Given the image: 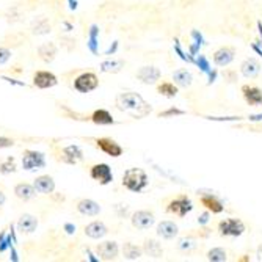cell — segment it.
<instances>
[{
	"instance_id": "35",
	"label": "cell",
	"mask_w": 262,
	"mask_h": 262,
	"mask_svg": "<svg viewBox=\"0 0 262 262\" xmlns=\"http://www.w3.org/2000/svg\"><path fill=\"white\" fill-rule=\"evenodd\" d=\"M14 146V140L8 138V137H0V149H5V148H11Z\"/></svg>"
},
{
	"instance_id": "2",
	"label": "cell",
	"mask_w": 262,
	"mask_h": 262,
	"mask_svg": "<svg viewBox=\"0 0 262 262\" xmlns=\"http://www.w3.org/2000/svg\"><path fill=\"white\" fill-rule=\"evenodd\" d=\"M123 185L134 193H140L148 187V174L141 168H129L123 176Z\"/></svg>"
},
{
	"instance_id": "14",
	"label": "cell",
	"mask_w": 262,
	"mask_h": 262,
	"mask_svg": "<svg viewBox=\"0 0 262 262\" xmlns=\"http://www.w3.org/2000/svg\"><path fill=\"white\" fill-rule=\"evenodd\" d=\"M83 159V152L77 145H69L61 149V160L69 165H76L79 160Z\"/></svg>"
},
{
	"instance_id": "27",
	"label": "cell",
	"mask_w": 262,
	"mask_h": 262,
	"mask_svg": "<svg viewBox=\"0 0 262 262\" xmlns=\"http://www.w3.org/2000/svg\"><path fill=\"white\" fill-rule=\"evenodd\" d=\"M173 80L181 86H190V85H192L193 77L187 69H178L176 73L173 74Z\"/></svg>"
},
{
	"instance_id": "34",
	"label": "cell",
	"mask_w": 262,
	"mask_h": 262,
	"mask_svg": "<svg viewBox=\"0 0 262 262\" xmlns=\"http://www.w3.org/2000/svg\"><path fill=\"white\" fill-rule=\"evenodd\" d=\"M10 58H11V51L8 47H0V64L8 63Z\"/></svg>"
},
{
	"instance_id": "15",
	"label": "cell",
	"mask_w": 262,
	"mask_h": 262,
	"mask_svg": "<svg viewBox=\"0 0 262 262\" xmlns=\"http://www.w3.org/2000/svg\"><path fill=\"white\" fill-rule=\"evenodd\" d=\"M77 210L82 213V215L96 217V215H99V212H101V206L96 201H93V200H80L77 203Z\"/></svg>"
},
{
	"instance_id": "18",
	"label": "cell",
	"mask_w": 262,
	"mask_h": 262,
	"mask_svg": "<svg viewBox=\"0 0 262 262\" xmlns=\"http://www.w3.org/2000/svg\"><path fill=\"white\" fill-rule=\"evenodd\" d=\"M108 229L102 222H91L90 225L85 226V234L90 237V239H102L104 235H107Z\"/></svg>"
},
{
	"instance_id": "17",
	"label": "cell",
	"mask_w": 262,
	"mask_h": 262,
	"mask_svg": "<svg viewBox=\"0 0 262 262\" xmlns=\"http://www.w3.org/2000/svg\"><path fill=\"white\" fill-rule=\"evenodd\" d=\"M36 228H38V219L30 215V213H24L17 222V229L22 234H32L36 231Z\"/></svg>"
},
{
	"instance_id": "20",
	"label": "cell",
	"mask_w": 262,
	"mask_h": 262,
	"mask_svg": "<svg viewBox=\"0 0 262 262\" xmlns=\"http://www.w3.org/2000/svg\"><path fill=\"white\" fill-rule=\"evenodd\" d=\"M38 57L44 63H52L57 57V46L54 42H44L38 47Z\"/></svg>"
},
{
	"instance_id": "11",
	"label": "cell",
	"mask_w": 262,
	"mask_h": 262,
	"mask_svg": "<svg viewBox=\"0 0 262 262\" xmlns=\"http://www.w3.org/2000/svg\"><path fill=\"white\" fill-rule=\"evenodd\" d=\"M160 76H162L160 69L156 66H143L137 71V77L143 83H148V85H154L160 79Z\"/></svg>"
},
{
	"instance_id": "30",
	"label": "cell",
	"mask_w": 262,
	"mask_h": 262,
	"mask_svg": "<svg viewBox=\"0 0 262 262\" xmlns=\"http://www.w3.org/2000/svg\"><path fill=\"white\" fill-rule=\"evenodd\" d=\"M123 66H124L123 60H108L101 64V71L102 73H118Z\"/></svg>"
},
{
	"instance_id": "5",
	"label": "cell",
	"mask_w": 262,
	"mask_h": 262,
	"mask_svg": "<svg viewBox=\"0 0 262 262\" xmlns=\"http://www.w3.org/2000/svg\"><path fill=\"white\" fill-rule=\"evenodd\" d=\"M192 209H193V204H192V201H190V198L185 196V195H181V196L174 198L168 204V207H166V212H168V213H174V215L184 219L188 212H192Z\"/></svg>"
},
{
	"instance_id": "13",
	"label": "cell",
	"mask_w": 262,
	"mask_h": 262,
	"mask_svg": "<svg viewBox=\"0 0 262 262\" xmlns=\"http://www.w3.org/2000/svg\"><path fill=\"white\" fill-rule=\"evenodd\" d=\"M35 188L38 193H42V195H51L55 192V181L52 176L49 174H44V176H38L33 182Z\"/></svg>"
},
{
	"instance_id": "16",
	"label": "cell",
	"mask_w": 262,
	"mask_h": 262,
	"mask_svg": "<svg viewBox=\"0 0 262 262\" xmlns=\"http://www.w3.org/2000/svg\"><path fill=\"white\" fill-rule=\"evenodd\" d=\"M242 93L244 98L250 105H262V91L257 86H250V85H244L242 86Z\"/></svg>"
},
{
	"instance_id": "32",
	"label": "cell",
	"mask_w": 262,
	"mask_h": 262,
	"mask_svg": "<svg viewBox=\"0 0 262 262\" xmlns=\"http://www.w3.org/2000/svg\"><path fill=\"white\" fill-rule=\"evenodd\" d=\"M207 259L212 262H223L228 257H226V251L223 248H213L207 253Z\"/></svg>"
},
{
	"instance_id": "10",
	"label": "cell",
	"mask_w": 262,
	"mask_h": 262,
	"mask_svg": "<svg viewBox=\"0 0 262 262\" xmlns=\"http://www.w3.org/2000/svg\"><path fill=\"white\" fill-rule=\"evenodd\" d=\"M96 146L107 156L110 157H120L123 154V148L118 145V143L112 138H107V137H101V138H96Z\"/></svg>"
},
{
	"instance_id": "21",
	"label": "cell",
	"mask_w": 262,
	"mask_h": 262,
	"mask_svg": "<svg viewBox=\"0 0 262 262\" xmlns=\"http://www.w3.org/2000/svg\"><path fill=\"white\" fill-rule=\"evenodd\" d=\"M90 120H91L94 124H98V126H110V124L115 123L112 113H110L108 110H105V108L94 110L93 115L90 116Z\"/></svg>"
},
{
	"instance_id": "1",
	"label": "cell",
	"mask_w": 262,
	"mask_h": 262,
	"mask_svg": "<svg viewBox=\"0 0 262 262\" xmlns=\"http://www.w3.org/2000/svg\"><path fill=\"white\" fill-rule=\"evenodd\" d=\"M115 105L120 112H124L132 118H145L152 112V107L138 93L134 91L118 94L115 99Z\"/></svg>"
},
{
	"instance_id": "22",
	"label": "cell",
	"mask_w": 262,
	"mask_h": 262,
	"mask_svg": "<svg viewBox=\"0 0 262 262\" xmlns=\"http://www.w3.org/2000/svg\"><path fill=\"white\" fill-rule=\"evenodd\" d=\"M234 60V51L231 47H222L213 54V63L217 66H228Z\"/></svg>"
},
{
	"instance_id": "3",
	"label": "cell",
	"mask_w": 262,
	"mask_h": 262,
	"mask_svg": "<svg viewBox=\"0 0 262 262\" xmlns=\"http://www.w3.org/2000/svg\"><path fill=\"white\" fill-rule=\"evenodd\" d=\"M44 166H46V157L42 152L32 151V149L24 151V156H22V168L24 170H27V171L41 170Z\"/></svg>"
},
{
	"instance_id": "24",
	"label": "cell",
	"mask_w": 262,
	"mask_h": 262,
	"mask_svg": "<svg viewBox=\"0 0 262 262\" xmlns=\"http://www.w3.org/2000/svg\"><path fill=\"white\" fill-rule=\"evenodd\" d=\"M157 234L163 239H173L178 235V226L173 222H162L157 226Z\"/></svg>"
},
{
	"instance_id": "4",
	"label": "cell",
	"mask_w": 262,
	"mask_h": 262,
	"mask_svg": "<svg viewBox=\"0 0 262 262\" xmlns=\"http://www.w3.org/2000/svg\"><path fill=\"white\" fill-rule=\"evenodd\" d=\"M99 86V79L94 73H82L74 79V90L79 93H90Z\"/></svg>"
},
{
	"instance_id": "12",
	"label": "cell",
	"mask_w": 262,
	"mask_h": 262,
	"mask_svg": "<svg viewBox=\"0 0 262 262\" xmlns=\"http://www.w3.org/2000/svg\"><path fill=\"white\" fill-rule=\"evenodd\" d=\"M96 253L102 260H115L120 253V248H118L116 242H102L96 247Z\"/></svg>"
},
{
	"instance_id": "38",
	"label": "cell",
	"mask_w": 262,
	"mask_h": 262,
	"mask_svg": "<svg viewBox=\"0 0 262 262\" xmlns=\"http://www.w3.org/2000/svg\"><path fill=\"white\" fill-rule=\"evenodd\" d=\"M251 121H262V113L260 115H254V116H250Z\"/></svg>"
},
{
	"instance_id": "9",
	"label": "cell",
	"mask_w": 262,
	"mask_h": 262,
	"mask_svg": "<svg viewBox=\"0 0 262 262\" xmlns=\"http://www.w3.org/2000/svg\"><path fill=\"white\" fill-rule=\"evenodd\" d=\"M132 226L137 228V229H141V231H145L148 228H151L156 222L154 219V213L148 212V210H137L132 213Z\"/></svg>"
},
{
	"instance_id": "29",
	"label": "cell",
	"mask_w": 262,
	"mask_h": 262,
	"mask_svg": "<svg viewBox=\"0 0 262 262\" xmlns=\"http://www.w3.org/2000/svg\"><path fill=\"white\" fill-rule=\"evenodd\" d=\"M157 91L162 96H166V98H174L178 94V86L171 82H163L162 85L157 86Z\"/></svg>"
},
{
	"instance_id": "25",
	"label": "cell",
	"mask_w": 262,
	"mask_h": 262,
	"mask_svg": "<svg viewBox=\"0 0 262 262\" xmlns=\"http://www.w3.org/2000/svg\"><path fill=\"white\" fill-rule=\"evenodd\" d=\"M241 71H242V74H244L245 77H248V79H254V77L259 74L260 66H259V63H257L256 60L250 58V60H247V61H244V63H242Z\"/></svg>"
},
{
	"instance_id": "39",
	"label": "cell",
	"mask_w": 262,
	"mask_h": 262,
	"mask_svg": "<svg viewBox=\"0 0 262 262\" xmlns=\"http://www.w3.org/2000/svg\"><path fill=\"white\" fill-rule=\"evenodd\" d=\"M207 222V213H204V215H201V223H206Z\"/></svg>"
},
{
	"instance_id": "8",
	"label": "cell",
	"mask_w": 262,
	"mask_h": 262,
	"mask_svg": "<svg viewBox=\"0 0 262 262\" xmlns=\"http://www.w3.org/2000/svg\"><path fill=\"white\" fill-rule=\"evenodd\" d=\"M58 83V79L51 71H36L33 74V85L39 90L52 88Z\"/></svg>"
},
{
	"instance_id": "19",
	"label": "cell",
	"mask_w": 262,
	"mask_h": 262,
	"mask_svg": "<svg viewBox=\"0 0 262 262\" xmlns=\"http://www.w3.org/2000/svg\"><path fill=\"white\" fill-rule=\"evenodd\" d=\"M14 195L22 200V201H30L35 198L36 195V188L35 185H30V184H26V182H20L14 187Z\"/></svg>"
},
{
	"instance_id": "28",
	"label": "cell",
	"mask_w": 262,
	"mask_h": 262,
	"mask_svg": "<svg viewBox=\"0 0 262 262\" xmlns=\"http://www.w3.org/2000/svg\"><path fill=\"white\" fill-rule=\"evenodd\" d=\"M123 254H124V259L127 260H137L141 257V250L134 244H126L123 247Z\"/></svg>"
},
{
	"instance_id": "6",
	"label": "cell",
	"mask_w": 262,
	"mask_h": 262,
	"mask_svg": "<svg viewBox=\"0 0 262 262\" xmlns=\"http://www.w3.org/2000/svg\"><path fill=\"white\" fill-rule=\"evenodd\" d=\"M219 232L225 237H239L245 232V225L242 220H237V219L223 220L219 225Z\"/></svg>"
},
{
	"instance_id": "37",
	"label": "cell",
	"mask_w": 262,
	"mask_h": 262,
	"mask_svg": "<svg viewBox=\"0 0 262 262\" xmlns=\"http://www.w3.org/2000/svg\"><path fill=\"white\" fill-rule=\"evenodd\" d=\"M5 200H7V198H5V193L2 192V190H0V207H2V206L5 204Z\"/></svg>"
},
{
	"instance_id": "7",
	"label": "cell",
	"mask_w": 262,
	"mask_h": 262,
	"mask_svg": "<svg viewBox=\"0 0 262 262\" xmlns=\"http://www.w3.org/2000/svg\"><path fill=\"white\" fill-rule=\"evenodd\" d=\"M90 176L91 179L98 181L101 185H107L113 181V173H112V168L107 165V163H96L91 166L90 170Z\"/></svg>"
},
{
	"instance_id": "23",
	"label": "cell",
	"mask_w": 262,
	"mask_h": 262,
	"mask_svg": "<svg viewBox=\"0 0 262 262\" xmlns=\"http://www.w3.org/2000/svg\"><path fill=\"white\" fill-rule=\"evenodd\" d=\"M200 201H201V204L207 209V210H210L212 213H220V212H223V204H222V201L217 198V196H213V195H201V198H200Z\"/></svg>"
},
{
	"instance_id": "26",
	"label": "cell",
	"mask_w": 262,
	"mask_h": 262,
	"mask_svg": "<svg viewBox=\"0 0 262 262\" xmlns=\"http://www.w3.org/2000/svg\"><path fill=\"white\" fill-rule=\"evenodd\" d=\"M32 32L35 35H46L51 32V24L46 17H38L36 20H33L32 24Z\"/></svg>"
},
{
	"instance_id": "31",
	"label": "cell",
	"mask_w": 262,
	"mask_h": 262,
	"mask_svg": "<svg viewBox=\"0 0 262 262\" xmlns=\"http://www.w3.org/2000/svg\"><path fill=\"white\" fill-rule=\"evenodd\" d=\"M145 251L152 257H160L162 256V247L154 241H146L145 242Z\"/></svg>"
},
{
	"instance_id": "33",
	"label": "cell",
	"mask_w": 262,
	"mask_h": 262,
	"mask_svg": "<svg viewBox=\"0 0 262 262\" xmlns=\"http://www.w3.org/2000/svg\"><path fill=\"white\" fill-rule=\"evenodd\" d=\"M14 171H16V160L13 157H8L7 160L0 163V173L2 174H11Z\"/></svg>"
},
{
	"instance_id": "40",
	"label": "cell",
	"mask_w": 262,
	"mask_h": 262,
	"mask_svg": "<svg viewBox=\"0 0 262 262\" xmlns=\"http://www.w3.org/2000/svg\"><path fill=\"white\" fill-rule=\"evenodd\" d=\"M259 259H262V247H260V250H259Z\"/></svg>"
},
{
	"instance_id": "36",
	"label": "cell",
	"mask_w": 262,
	"mask_h": 262,
	"mask_svg": "<svg viewBox=\"0 0 262 262\" xmlns=\"http://www.w3.org/2000/svg\"><path fill=\"white\" fill-rule=\"evenodd\" d=\"M171 115H184V112H182V110H178V108H170V110H166V112L160 113L159 116H160V118H166V116H171Z\"/></svg>"
}]
</instances>
